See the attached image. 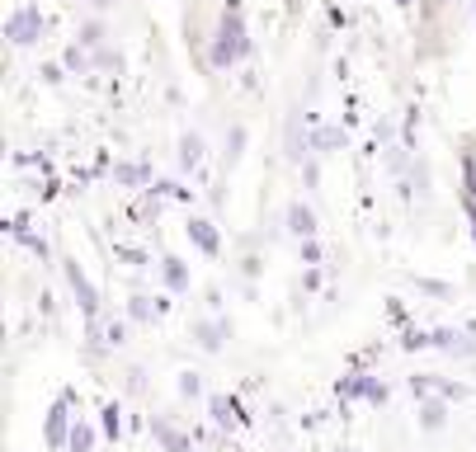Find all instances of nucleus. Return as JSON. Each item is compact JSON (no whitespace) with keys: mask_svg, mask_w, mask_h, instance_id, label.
Returning a JSON list of instances; mask_svg holds the SVG:
<instances>
[{"mask_svg":"<svg viewBox=\"0 0 476 452\" xmlns=\"http://www.w3.org/2000/svg\"><path fill=\"white\" fill-rule=\"evenodd\" d=\"M208 410H212V424H217V429H232V424L245 420L236 396H212V400H208Z\"/></svg>","mask_w":476,"mask_h":452,"instance_id":"9d476101","label":"nucleus"},{"mask_svg":"<svg viewBox=\"0 0 476 452\" xmlns=\"http://www.w3.org/2000/svg\"><path fill=\"white\" fill-rule=\"evenodd\" d=\"M123 433V410H119V400H109L104 406V439H119Z\"/></svg>","mask_w":476,"mask_h":452,"instance_id":"6ab92c4d","label":"nucleus"},{"mask_svg":"<svg viewBox=\"0 0 476 452\" xmlns=\"http://www.w3.org/2000/svg\"><path fill=\"white\" fill-rule=\"evenodd\" d=\"M62 66H67V71H90V57H86V47H67V57H62Z\"/></svg>","mask_w":476,"mask_h":452,"instance_id":"412c9836","label":"nucleus"},{"mask_svg":"<svg viewBox=\"0 0 476 452\" xmlns=\"http://www.w3.org/2000/svg\"><path fill=\"white\" fill-rule=\"evenodd\" d=\"M443 424H448V400L420 396V429H424V433H439Z\"/></svg>","mask_w":476,"mask_h":452,"instance_id":"1a4fd4ad","label":"nucleus"},{"mask_svg":"<svg viewBox=\"0 0 476 452\" xmlns=\"http://www.w3.org/2000/svg\"><path fill=\"white\" fill-rule=\"evenodd\" d=\"M94 62H100V66H123V57L109 53V47H94Z\"/></svg>","mask_w":476,"mask_h":452,"instance_id":"c85d7f7f","label":"nucleus"},{"mask_svg":"<svg viewBox=\"0 0 476 452\" xmlns=\"http://www.w3.org/2000/svg\"><path fill=\"white\" fill-rule=\"evenodd\" d=\"M94 424H86V420H76V429H71V443H67V452H94Z\"/></svg>","mask_w":476,"mask_h":452,"instance_id":"f3484780","label":"nucleus"},{"mask_svg":"<svg viewBox=\"0 0 476 452\" xmlns=\"http://www.w3.org/2000/svg\"><path fill=\"white\" fill-rule=\"evenodd\" d=\"M226 340H232V325L226 321H193V344H199L203 354H217Z\"/></svg>","mask_w":476,"mask_h":452,"instance_id":"0eeeda50","label":"nucleus"},{"mask_svg":"<svg viewBox=\"0 0 476 452\" xmlns=\"http://www.w3.org/2000/svg\"><path fill=\"white\" fill-rule=\"evenodd\" d=\"M397 5H401V10H406V5H410V0H397Z\"/></svg>","mask_w":476,"mask_h":452,"instance_id":"473e14b6","label":"nucleus"},{"mask_svg":"<svg viewBox=\"0 0 476 452\" xmlns=\"http://www.w3.org/2000/svg\"><path fill=\"white\" fill-rule=\"evenodd\" d=\"M302 264H307V269H316V264H321V241L316 236L302 241Z\"/></svg>","mask_w":476,"mask_h":452,"instance_id":"393cba45","label":"nucleus"},{"mask_svg":"<svg viewBox=\"0 0 476 452\" xmlns=\"http://www.w3.org/2000/svg\"><path fill=\"white\" fill-rule=\"evenodd\" d=\"M100 334H104V344H109V349H119V344L127 340V321H109Z\"/></svg>","mask_w":476,"mask_h":452,"instance_id":"4be33fe9","label":"nucleus"},{"mask_svg":"<svg viewBox=\"0 0 476 452\" xmlns=\"http://www.w3.org/2000/svg\"><path fill=\"white\" fill-rule=\"evenodd\" d=\"M113 179H119L123 189H152V170H146L142 160H123L119 170H113Z\"/></svg>","mask_w":476,"mask_h":452,"instance_id":"ddd939ff","label":"nucleus"},{"mask_svg":"<svg viewBox=\"0 0 476 452\" xmlns=\"http://www.w3.org/2000/svg\"><path fill=\"white\" fill-rule=\"evenodd\" d=\"M62 274H67V288L80 301V311H86L90 321H100V292H94V283L86 278V269H80L76 259H62Z\"/></svg>","mask_w":476,"mask_h":452,"instance_id":"7ed1b4c3","label":"nucleus"},{"mask_svg":"<svg viewBox=\"0 0 476 452\" xmlns=\"http://www.w3.org/2000/svg\"><path fill=\"white\" fill-rule=\"evenodd\" d=\"M245 142H250V132H245V123H236L232 132H226V165H236L245 156Z\"/></svg>","mask_w":476,"mask_h":452,"instance_id":"a211bd4d","label":"nucleus"},{"mask_svg":"<svg viewBox=\"0 0 476 452\" xmlns=\"http://www.w3.org/2000/svg\"><path fill=\"white\" fill-rule=\"evenodd\" d=\"M302 288L316 292V288H321V269H307V274H302Z\"/></svg>","mask_w":476,"mask_h":452,"instance_id":"7c9ffc66","label":"nucleus"},{"mask_svg":"<svg viewBox=\"0 0 476 452\" xmlns=\"http://www.w3.org/2000/svg\"><path fill=\"white\" fill-rule=\"evenodd\" d=\"M119 259H127V264H137V269H142V264H146V255H142V250H127V245H119Z\"/></svg>","mask_w":476,"mask_h":452,"instance_id":"c756f323","label":"nucleus"},{"mask_svg":"<svg viewBox=\"0 0 476 452\" xmlns=\"http://www.w3.org/2000/svg\"><path fill=\"white\" fill-rule=\"evenodd\" d=\"M467 222H472V241H476V193H467Z\"/></svg>","mask_w":476,"mask_h":452,"instance_id":"2f4dec72","label":"nucleus"},{"mask_svg":"<svg viewBox=\"0 0 476 452\" xmlns=\"http://www.w3.org/2000/svg\"><path fill=\"white\" fill-rule=\"evenodd\" d=\"M434 387L448 396V400H467V387H453V382H434Z\"/></svg>","mask_w":476,"mask_h":452,"instance_id":"cd10ccee","label":"nucleus"},{"mask_svg":"<svg viewBox=\"0 0 476 452\" xmlns=\"http://www.w3.org/2000/svg\"><path fill=\"white\" fill-rule=\"evenodd\" d=\"M245 57H250V29H245L241 10H222L217 29H212V43H208V62L217 66V71H232Z\"/></svg>","mask_w":476,"mask_h":452,"instance_id":"f257e3e1","label":"nucleus"},{"mask_svg":"<svg viewBox=\"0 0 476 452\" xmlns=\"http://www.w3.org/2000/svg\"><path fill=\"white\" fill-rule=\"evenodd\" d=\"M335 146H344L340 127H311V156H331Z\"/></svg>","mask_w":476,"mask_h":452,"instance_id":"dca6fc26","label":"nucleus"},{"mask_svg":"<svg viewBox=\"0 0 476 452\" xmlns=\"http://www.w3.org/2000/svg\"><path fill=\"white\" fill-rule=\"evenodd\" d=\"M175 387H179V396H185V400H193V396H203V377L199 373H179Z\"/></svg>","mask_w":476,"mask_h":452,"instance_id":"aec40b11","label":"nucleus"},{"mask_svg":"<svg viewBox=\"0 0 476 452\" xmlns=\"http://www.w3.org/2000/svg\"><path fill=\"white\" fill-rule=\"evenodd\" d=\"M401 349H434V340H430V330H406Z\"/></svg>","mask_w":476,"mask_h":452,"instance_id":"b1692460","label":"nucleus"},{"mask_svg":"<svg viewBox=\"0 0 476 452\" xmlns=\"http://www.w3.org/2000/svg\"><path fill=\"white\" fill-rule=\"evenodd\" d=\"M283 222H288V236H298V241H311V236H316V212H311L302 198H298V203H288V217H283Z\"/></svg>","mask_w":476,"mask_h":452,"instance_id":"6e6552de","label":"nucleus"},{"mask_svg":"<svg viewBox=\"0 0 476 452\" xmlns=\"http://www.w3.org/2000/svg\"><path fill=\"white\" fill-rule=\"evenodd\" d=\"M47 86H62V80H67V66H57V62H43V71H38Z\"/></svg>","mask_w":476,"mask_h":452,"instance_id":"a878e982","label":"nucleus"},{"mask_svg":"<svg viewBox=\"0 0 476 452\" xmlns=\"http://www.w3.org/2000/svg\"><path fill=\"white\" fill-rule=\"evenodd\" d=\"M420 283V292H430V297H448L453 288H448V283H439V278H415Z\"/></svg>","mask_w":476,"mask_h":452,"instance_id":"bb28decb","label":"nucleus"},{"mask_svg":"<svg viewBox=\"0 0 476 452\" xmlns=\"http://www.w3.org/2000/svg\"><path fill=\"white\" fill-rule=\"evenodd\" d=\"M203 132H179V170H193V165H203Z\"/></svg>","mask_w":476,"mask_h":452,"instance_id":"9b49d317","label":"nucleus"},{"mask_svg":"<svg viewBox=\"0 0 476 452\" xmlns=\"http://www.w3.org/2000/svg\"><path fill=\"white\" fill-rule=\"evenodd\" d=\"M430 340H434V349H443V354H453V358H476V340L467 330H430Z\"/></svg>","mask_w":476,"mask_h":452,"instance_id":"423d86ee","label":"nucleus"},{"mask_svg":"<svg viewBox=\"0 0 476 452\" xmlns=\"http://www.w3.org/2000/svg\"><path fill=\"white\" fill-rule=\"evenodd\" d=\"M160 278H166V288H170V292H185V288H189V269H185V259L166 255V259H160Z\"/></svg>","mask_w":476,"mask_h":452,"instance_id":"2eb2a0df","label":"nucleus"},{"mask_svg":"<svg viewBox=\"0 0 476 452\" xmlns=\"http://www.w3.org/2000/svg\"><path fill=\"white\" fill-rule=\"evenodd\" d=\"M185 236L193 241V250H199V255H208V259H217V255H222V236H217V226H212L208 217H189Z\"/></svg>","mask_w":476,"mask_h":452,"instance_id":"39448f33","label":"nucleus"},{"mask_svg":"<svg viewBox=\"0 0 476 452\" xmlns=\"http://www.w3.org/2000/svg\"><path fill=\"white\" fill-rule=\"evenodd\" d=\"M100 43H104V24L90 20L86 29H80V47H100Z\"/></svg>","mask_w":476,"mask_h":452,"instance_id":"5701e85b","label":"nucleus"},{"mask_svg":"<svg viewBox=\"0 0 476 452\" xmlns=\"http://www.w3.org/2000/svg\"><path fill=\"white\" fill-rule=\"evenodd\" d=\"M152 433H156V443L166 448V452H193L189 433H179V429H175V424H166V420H152Z\"/></svg>","mask_w":476,"mask_h":452,"instance_id":"f8f14e48","label":"nucleus"},{"mask_svg":"<svg viewBox=\"0 0 476 452\" xmlns=\"http://www.w3.org/2000/svg\"><path fill=\"white\" fill-rule=\"evenodd\" d=\"M166 307H170V301H160V297H133V301H127V316H133V321H156V316H166Z\"/></svg>","mask_w":476,"mask_h":452,"instance_id":"4468645a","label":"nucleus"},{"mask_svg":"<svg viewBox=\"0 0 476 452\" xmlns=\"http://www.w3.org/2000/svg\"><path fill=\"white\" fill-rule=\"evenodd\" d=\"M344 452H354V448H344Z\"/></svg>","mask_w":476,"mask_h":452,"instance_id":"72a5a7b5","label":"nucleus"},{"mask_svg":"<svg viewBox=\"0 0 476 452\" xmlns=\"http://www.w3.org/2000/svg\"><path fill=\"white\" fill-rule=\"evenodd\" d=\"M43 29H47V20L38 14V5H14L10 20H5V38L14 47H34L43 38Z\"/></svg>","mask_w":476,"mask_h":452,"instance_id":"f03ea898","label":"nucleus"},{"mask_svg":"<svg viewBox=\"0 0 476 452\" xmlns=\"http://www.w3.org/2000/svg\"><path fill=\"white\" fill-rule=\"evenodd\" d=\"M71 400H53V410H47V448H53V452H62V448H67L71 443Z\"/></svg>","mask_w":476,"mask_h":452,"instance_id":"20e7f679","label":"nucleus"}]
</instances>
